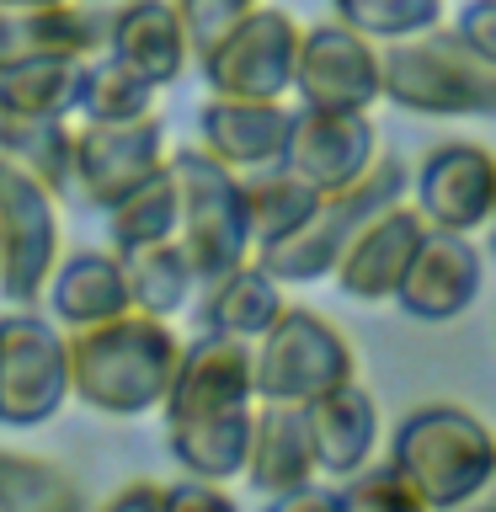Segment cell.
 <instances>
[{
	"instance_id": "obj_26",
	"label": "cell",
	"mask_w": 496,
	"mask_h": 512,
	"mask_svg": "<svg viewBox=\"0 0 496 512\" xmlns=\"http://www.w3.org/2000/svg\"><path fill=\"white\" fill-rule=\"evenodd\" d=\"M118 262H123L128 310H144V315L171 320L176 310H187L192 288H198V278H192L182 246H176V235H171V240H155V246L118 251Z\"/></svg>"
},
{
	"instance_id": "obj_8",
	"label": "cell",
	"mask_w": 496,
	"mask_h": 512,
	"mask_svg": "<svg viewBox=\"0 0 496 512\" xmlns=\"http://www.w3.org/2000/svg\"><path fill=\"white\" fill-rule=\"evenodd\" d=\"M64 400V331L32 304H11L0 315V427H43Z\"/></svg>"
},
{
	"instance_id": "obj_12",
	"label": "cell",
	"mask_w": 496,
	"mask_h": 512,
	"mask_svg": "<svg viewBox=\"0 0 496 512\" xmlns=\"http://www.w3.org/2000/svg\"><path fill=\"white\" fill-rule=\"evenodd\" d=\"M299 102L310 107H347V112H374L379 107V43L363 32L331 22L299 27V54H294V86Z\"/></svg>"
},
{
	"instance_id": "obj_1",
	"label": "cell",
	"mask_w": 496,
	"mask_h": 512,
	"mask_svg": "<svg viewBox=\"0 0 496 512\" xmlns=\"http://www.w3.org/2000/svg\"><path fill=\"white\" fill-rule=\"evenodd\" d=\"M182 336L171 320L118 310L86 331H64V379L80 406L102 416H150L171 390Z\"/></svg>"
},
{
	"instance_id": "obj_5",
	"label": "cell",
	"mask_w": 496,
	"mask_h": 512,
	"mask_svg": "<svg viewBox=\"0 0 496 512\" xmlns=\"http://www.w3.org/2000/svg\"><path fill=\"white\" fill-rule=\"evenodd\" d=\"M166 171L176 187V246H182L192 278L208 283L235 262H246L251 230H246V203H240V176L198 144L166 155Z\"/></svg>"
},
{
	"instance_id": "obj_4",
	"label": "cell",
	"mask_w": 496,
	"mask_h": 512,
	"mask_svg": "<svg viewBox=\"0 0 496 512\" xmlns=\"http://www.w3.org/2000/svg\"><path fill=\"white\" fill-rule=\"evenodd\" d=\"M406 187H411L406 160L374 155V166H368L358 182H347V187H336V192H320V203L294 224V230L278 235V240H267V246H256L251 256H256V262H262L283 288L320 283V278H331L336 256L347 251V240L358 235L384 203L406 198Z\"/></svg>"
},
{
	"instance_id": "obj_13",
	"label": "cell",
	"mask_w": 496,
	"mask_h": 512,
	"mask_svg": "<svg viewBox=\"0 0 496 512\" xmlns=\"http://www.w3.org/2000/svg\"><path fill=\"white\" fill-rule=\"evenodd\" d=\"M416 214L427 230L475 235L496 208V155L475 139L432 144L416 166Z\"/></svg>"
},
{
	"instance_id": "obj_9",
	"label": "cell",
	"mask_w": 496,
	"mask_h": 512,
	"mask_svg": "<svg viewBox=\"0 0 496 512\" xmlns=\"http://www.w3.org/2000/svg\"><path fill=\"white\" fill-rule=\"evenodd\" d=\"M166 166V123L160 112L128 123H80L70 144V198L102 214L128 187Z\"/></svg>"
},
{
	"instance_id": "obj_39",
	"label": "cell",
	"mask_w": 496,
	"mask_h": 512,
	"mask_svg": "<svg viewBox=\"0 0 496 512\" xmlns=\"http://www.w3.org/2000/svg\"><path fill=\"white\" fill-rule=\"evenodd\" d=\"M0 6H16V11H32V6H54V0H0Z\"/></svg>"
},
{
	"instance_id": "obj_6",
	"label": "cell",
	"mask_w": 496,
	"mask_h": 512,
	"mask_svg": "<svg viewBox=\"0 0 496 512\" xmlns=\"http://www.w3.org/2000/svg\"><path fill=\"white\" fill-rule=\"evenodd\" d=\"M251 379H256V400L310 406L315 395L352 379V347L326 315L283 304L278 320L251 342Z\"/></svg>"
},
{
	"instance_id": "obj_3",
	"label": "cell",
	"mask_w": 496,
	"mask_h": 512,
	"mask_svg": "<svg viewBox=\"0 0 496 512\" xmlns=\"http://www.w3.org/2000/svg\"><path fill=\"white\" fill-rule=\"evenodd\" d=\"M379 102L416 118H475L496 112V59L459 38L454 27H427L379 43Z\"/></svg>"
},
{
	"instance_id": "obj_21",
	"label": "cell",
	"mask_w": 496,
	"mask_h": 512,
	"mask_svg": "<svg viewBox=\"0 0 496 512\" xmlns=\"http://www.w3.org/2000/svg\"><path fill=\"white\" fill-rule=\"evenodd\" d=\"M315 443V470L320 475H352L374 459L379 448V400L363 390L358 379H342L336 390L315 395L304 406Z\"/></svg>"
},
{
	"instance_id": "obj_18",
	"label": "cell",
	"mask_w": 496,
	"mask_h": 512,
	"mask_svg": "<svg viewBox=\"0 0 496 512\" xmlns=\"http://www.w3.org/2000/svg\"><path fill=\"white\" fill-rule=\"evenodd\" d=\"M112 11L80 6V0H54V6H0V70L38 54H64V59H96L107 48Z\"/></svg>"
},
{
	"instance_id": "obj_34",
	"label": "cell",
	"mask_w": 496,
	"mask_h": 512,
	"mask_svg": "<svg viewBox=\"0 0 496 512\" xmlns=\"http://www.w3.org/2000/svg\"><path fill=\"white\" fill-rule=\"evenodd\" d=\"M256 6V0H171V11H176V22H182L187 32V48H192V59L203 54L208 43H219L224 32H230L240 16H246Z\"/></svg>"
},
{
	"instance_id": "obj_23",
	"label": "cell",
	"mask_w": 496,
	"mask_h": 512,
	"mask_svg": "<svg viewBox=\"0 0 496 512\" xmlns=\"http://www.w3.org/2000/svg\"><path fill=\"white\" fill-rule=\"evenodd\" d=\"M203 288V304H198V331H214V336H235V342H256L272 320L283 310V283L272 272L246 256L235 262L230 272L198 283Z\"/></svg>"
},
{
	"instance_id": "obj_19",
	"label": "cell",
	"mask_w": 496,
	"mask_h": 512,
	"mask_svg": "<svg viewBox=\"0 0 496 512\" xmlns=\"http://www.w3.org/2000/svg\"><path fill=\"white\" fill-rule=\"evenodd\" d=\"M118 64H128L139 80H150L155 91L176 86L192 64L187 32L176 22L171 0H123L112 6V27H107V48Z\"/></svg>"
},
{
	"instance_id": "obj_22",
	"label": "cell",
	"mask_w": 496,
	"mask_h": 512,
	"mask_svg": "<svg viewBox=\"0 0 496 512\" xmlns=\"http://www.w3.org/2000/svg\"><path fill=\"white\" fill-rule=\"evenodd\" d=\"M43 299H48V320L59 331H86L96 320H112L118 310H128L118 251H91V246L70 256L59 251V262L43 283Z\"/></svg>"
},
{
	"instance_id": "obj_24",
	"label": "cell",
	"mask_w": 496,
	"mask_h": 512,
	"mask_svg": "<svg viewBox=\"0 0 496 512\" xmlns=\"http://www.w3.org/2000/svg\"><path fill=\"white\" fill-rule=\"evenodd\" d=\"M70 118H22V112L0 107V160L27 171L48 198H70Z\"/></svg>"
},
{
	"instance_id": "obj_2",
	"label": "cell",
	"mask_w": 496,
	"mask_h": 512,
	"mask_svg": "<svg viewBox=\"0 0 496 512\" xmlns=\"http://www.w3.org/2000/svg\"><path fill=\"white\" fill-rule=\"evenodd\" d=\"M390 464L427 502V512H459L491 491L496 438L470 406L432 400V406L400 416L390 438Z\"/></svg>"
},
{
	"instance_id": "obj_38",
	"label": "cell",
	"mask_w": 496,
	"mask_h": 512,
	"mask_svg": "<svg viewBox=\"0 0 496 512\" xmlns=\"http://www.w3.org/2000/svg\"><path fill=\"white\" fill-rule=\"evenodd\" d=\"M160 502H166V486H160V480H128V486L112 491L96 512H160Z\"/></svg>"
},
{
	"instance_id": "obj_25",
	"label": "cell",
	"mask_w": 496,
	"mask_h": 512,
	"mask_svg": "<svg viewBox=\"0 0 496 512\" xmlns=\"http://www.w3.org/2000/svg\"><path fill=\"white\" fill-rule=\"evenodd\" d=\"M246 438H251V406L246 411H219V416H187L166 422L171 459L198 480H235L246 464Z\"/></svg>"
},
{
	"instance_id": "obj_28",
	"label": "cell",
	"mask_w": 496,
	"mask_h": 512,
	"mask_svg": "<svg viewBox=\"0 0 496 512\" xmlns=\"http://www.w3.org/2000/svg\"><path fill=\"white\" fill-rule=\"evenodd\" d=\"M80 64L64 54H38L11 70H0V107L22 112V118H70L75 91H80Z\"/></svg>"
},
{
	"instance_id": "obj_27",
	"label": "cell",
	"mask_w": 496,
	"mask_h": 512,
	"mask_svg": "<svg viewBox=\"0 0 496 512\" xmlns=\"http://www.w3.org/2000/svg\"><path fill=\"white\" fill-rule=\"evenodd\" d=\"M0 512H91L80 480L43 454L0 443Z\"/></svg>"
},
{
	"instance_id": "obj_17",
	"label": "cell",
	"mask_w": 496,
	"mask_h": 512,
	"mask_svg": "<svg viewBox=\"0 0 496 512\" xmlns=\"http://www.w3.org/2000/svg\"><path fill=\"white\" fill-rule=\"evenodd\" d=\"M288 139V107L272 96H214L198 107V150H208L219 166L240 171H262L283 160Z\"/></svg>"
},
{
	"instance_id": "obj_10",
	"label": "cell",
	"mask_w": 496,
	"mask_h": 512,
	"mask_svg": "<svg viewBox=\"0 0 496 512\" xmlns=\"http://www.w3.org/2000/svg\"><path fill=\"white\" fill-rule=\"evenodd\" d=\"M59 262V198L0 160V299L32 304Z\"/></svg>"
},
{
	"instance_id": "obj_40",
	"label": "cell",
	"mask_w": 496,
	"mask_h": 512,
	"mask_svg": "<svg viewBox=\"0 0 496 512\" xmlns=\"http://www.w3.org/2000/svg\"><path fill=\"white\" fill-rule=\"evenodd\" d=\"M80 6H102V11H112V6H123V0H80Z\"/></svg>"
},
{
	"instance_id": "obj_36",
	"label": "cell",
	"mask_w": 496,
	"mask_h": 512,
	"mask_svg": "<svg viewBox=\"0 0 496 512\" xmlns=\"http://www.w3.org/2000/svg\"><path fill=\"white\" fill-rule=\"evenodd\" d=\"M454 32L470 48L496 59V0H464V6L454 11Z\"/></svg>"
},
{
	"instance_id": "obj_7",
	"label": "cell",
	"mask_w": 496,
	"mask_h": 512,
	"mask_svg": "<svg viewBox=\"0 0 496 512\" xmlns=\"http://www.w3.org/2000/svg\"><path fill=\"white\" fill-rule=\"evenodd\" d=\"M294 54L299 22L283 6L256 0L219 43H208L198 54V70L214 96H272V102H283L294 86Z\"/></svg>"
},
{
	"instance_id": "obj_15",
	"label": "cell",
	"mask_w": 496,
	"mask_h": 512,
	"mask_svg": "<svg viewBox=\"0 0 496 512\" xmlns=\"http://www.w3.org/2000/svg\"><path fill=\"white\" fill-rule=\"evenodd\" d=\"M256 406V379H251V342L235 336L198 331L182 342L171 390L160 400L166 422H187V416H219V411H246Z\"/></svg>"
},
{
	"instance_id": "obj_35",
	"label": "cell",
	"mask_w": 496,
	"mask_h": 512,
	"mask_svg": "<svg viewBox=\"0 0 496 512\" xmlns=\"http://www.w3.org/2000/svg\"><path fill=\"white\" fill-rule=\"evenodd\" d=\"M160 512H240V502L224 491V480H198V475H182L166 486V502Z\"/></svg>"
},
{
	"instance_id": "obj_14",
	"label": "cell",
	"mask_w": 496,
	"mask_h": 512,
	"mask_svg": "<svg viewBox=\"0 0 496 512\" xmlns=\"http://www.w3.org/2000/svg\"><path fill=\"white\" fill-rule=\"evenodd\" d=\"M486 288V256L470 235L422 230L406 272L395 283V304L411 320H459Z\"/></svg>"
},
{
	"instance_id": "obj_32",
	"label": "cell",
	"mask_w": 496,
	"mask_h": 512,
	"mask_svg": "<svg viewBox=\"0 0 496 512\" xmlns=\"http://www.w3.org/2000/svg\"><path fill=\"white\" fill-rule=\"evenodd\" d=\"M448 0H331V16L352 32H363L368 43H395L411 32H427L443 22Z\"/></svg>"
},
{
	"instance_id": "obj_37",
	"label": "cell",
	"mask_w": 496,
	"mask_h": 512,
	"mask_svg": "<svg viewBox=\"0 0 496 512\" xmlns=\"http://www.w3.org/2000/svg\"><path fill=\"white\" fill-rule=\"evenodd\" d=\"M267 512H342V502H336V491H326L320 480H310V486L267 496Z\"/></svg>"
},
{
	"instance_id": "obj_20",
	"label": "cell",
	"mask_w": 496,
	"mask_h": 512,
	"mask_svg": "<svg viewBox=\"0 0 496 512\" xmlns=\"http://www.w3.org/2000/svg\"><path fill=\"white\" fill-rule=\"evenodd\" d=\"M246 480L262 496L294 491L320 480L315 470V443H310V422L304 406H283V400H256L251 406V438H246Z\"/></svg>"
},
{
	"instance_id": "obj_31",
	"label": "cell",
	"mask_w": 496,
	"mask_h": 512,
	"mask_svg": "<svg viewBox=\"0 0 496 512\" xmlns=\"http://www.w3.org/2000/svg\"><path fill=\"white\" fill-rule=\"evenodd\" d=\"M102 214H107L112 251H134V246L171 240L176 235V187H171V171L160 166L155 176H144L139 187H128L118 203H107Z\"/></svg>"
},
{
	"instance_id": "obj_33",
	"label": "cell",
	"mask_w": 496,
	"mask_h": 512,
	"mask_svg": "<svg viewBox=\"0 0 496 512\" xmlns=\"http://www.w3.org/2000/svg\"><path fill=\"white\" fill-rule=\"evenodd\" d=\"M336 502H342V512H427V502L406 486V480H400V470L390 459H384V464L368 459L363 470L342 475Z\"/></svg>"
},
{
	"instance_id": "obj_11",
	"label": "cell",
	"mask_w": 496,
	"mask_h": 512,
	"mask_svg": "<svg viewBox=\"0 0 496 512\" xmlns=\"http://www.w3.org/2000/svg\"><path fill=\"white\" fill-rule=\"evenodd\" d=\"M379 155V128H374V112H347V107H288V139H283V160L299 176L310 182L315 192H336L347 182L374 166Z\"/></svg>"
},
{
	"instance_id": "obj_30",
	"label": "cell",
	"mask_w": 496,
	"mask_h": 512,
	"mask_svg": "<svg viewBox=\"0 0 496 512\" xmlns=\"http://www.w3.org/2000/svg\"><path fill=\"white\" fill-rule=\"evenodd\" d=\"M155 86L139 80L128 64H118L112 54H96L80 64V91H75V118L80 123H128L155 112Z\"/></svg>"
},
{
	"instance_id": "obj_29",
	"label": "cell",
	"mask_w": 496,
	"mask_h": 512,
	"mask_svg": "<svg viewBox=\"0 0 496 512\" xmlns=\"http://www.w3.org/2000/svg\"><path fill=\"white\" fill-rule=\"evenodd\" d=\"M240 203H246V230H251V251H256L294 230L320 203V192L310 182H299L288 166H262V171H240Z\"/></svg>"
},
{
	"instance_id": "obj_16",
	"label": "cell",
	"mask_w": 496,
	"mask_h": 512,
	"mask_svg": "<svg viewBox=\"0 0 496 512\" xmlns=\"http://www.w3.org/2000/svg\"><path fill=\"white\" fill-rule=\"evenodd\" d=\"M422 230L427 224H422V214H416V203H406V198L384 203L379 214L347 240V251L336 256V267H331L336 288H342L352 304H390Z\"/></svg>"
}]
</instances>
